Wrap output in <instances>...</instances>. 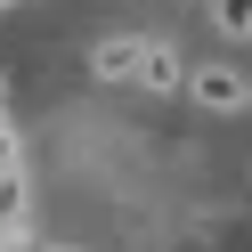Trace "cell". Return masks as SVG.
Wrapping results in <instances>:
<instances>
[{
  "label": "cell",
  "instance_id": "obj_1",
  "mask_svg": "<svg viewBox=\"0 0 252 252\" xmlns=\"http://www.w3.org/2000/svg\"><path fill=\"white\" fill-rule=\"evenodd\" d=\"M187 98H195L203 114H244V106H252V73L244 65H195Z\"/></svg>",
  "mask_w": 252,
  "mask_h": 252
},
{
  "label": "cell",
  "instance_id": "obj_2",
  "mask_svg": "<svg viewBox=\"0 0 252 252\" xmlns=\"http://www.w3.org/2000/svg\"><path fill=\"white\" fill-rule=\"evenodd\" d=\"M138 65H147V41L138 33H106L98 49H90V73H98V82H138Z\"/></svg>",
  "mask_w": 252,
  "mask_h": 252
},
{
  "label": "cell",
  "instance_id": "obj_3",
  "mask_svg": "<svg viewBox=\"0 0 252 252\" xmlns=\"http://www.w3.org/2000/svg\"><path fill=\"white\" fill-rule=\"evenodd\" d=\"M195 65L179 57V41H147V65H138V90H187Z\"/></svg>",
  "mask_w": 252,
  "mask_h": 252
},
{
  "label": "cell",
  "instance_id": "obj_4",
  "mask_svg": "<svg viewBox=\"0 0 252 252\" xmlns=\"http://www.w3.org/2000/svg\"><path fill=\"white\" fill-rule=\"evenodd\" d=\"M25 212H33L25 171H0V244H17V236H25Z\"/></svg>",
  "mask_w": 252,
  "mask_h": 252
},
{
  "label": "cell",
  "instance_id": "obj_5",
  "mask_svg": "<svg viewBox=\"0 0 252 252\" xmlns=\"http://www.w3.org/2000/svg\"><path fill=\"white\" fill-rule=\"evenodd\" d=\"M212 17H220V33L252 41V0H212Z\"/></svg>",
  "mask_w": 252,
  "mask_h": 252
},
{
  "label": "cell",
  "instance_id": "obj_6",
  "mask_svg": "<svg viewBox=\"0 0 252 252\" xmlns=\"http://www.w3.org/2000/svg\"><path fill=\"white\" fill-rule=\"evenodd\" d=\"M0 98H8V73H0Z\"/></svg>",
  "mask_w": 252,
  "mask_h": 252
},
{
  "label": "cell",
  "instance_id": "obj_7",
  "mask_svg": "<svg viewBox=\"0 0 252 252\" xmlns=\"http://www.w3.org/2000/svg\"><path fill=\"white\" fill-rule=\"evenodd\" d=\"M0 8H17V0H0Z\"/></svg>",
  "mask_w": 252,
  "mask_h": 252
}]
</instances>
